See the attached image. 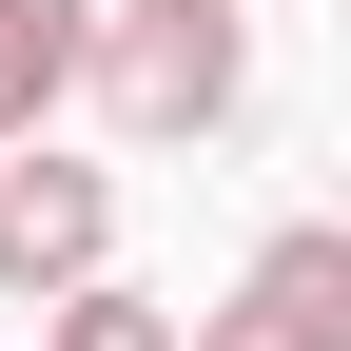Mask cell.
<instances>
[{"label":"cell","instance_id":"obj_1","mask_svg":"<svg viewBox=\"0 0 351 351\" xmlns=\"http://www.w3.org/2000/svg\"><path fill=\"white\" fill-rule=\"evenodd\" d=\"M78 98H98L137 156L234 137V98H254V0H98V59H78Z\"/></svg>","mask_w":351,"mask_h":351},{"label":"cell","instance_id":"obj_2","mask_svg":"<svg viewBox=\"0 0 351 351\" xmlns=\"http://www.w3.org/2000/svg\"><path fill=\"white\" fill-rule=\"evenodd\" d=\"M176 351H351V234L332 215L254 234V274L215 293V313H176Z\"/></svg>","mask_w":351,"mask_h":351},{"label":"cell","instance_id":"obj_3","mask_svg":"<svg viewBox=\"0 0 351 351\" xmlns=\"http://www.w3.org/2000/svg\"><path fill=\"white\" fill-rule=\"evenodd\" d=\"M78 274H117V176L98 156H39V137H0V293H78Z\"/></svg>","mask_w":351,"mask_h":351},{"label":"cell","instance_id":"obj_4","mask_svg":"<svg viewBox=\"0 0 351 351\" xmlns=\"http://www.w3.org/2000/svg\"><path fill=\"white\" fill-rule=\"evenodd\" d=\"M78 59H98V0H0V137H39L78 98Z\"/></svg>","mask_w":351,"mask_h":351},{"label":"cell","instance_id":"obj_5","mask_svg":"<svg viewBox=\"0 0 351 351\" xmlns=\"http://www.w3.org/2000/svg\"><path fill=\"white\" fill-rule=\"evenodd\" d=\"M39 351H176V293H137V274H78V293H39Z\"/></svg>","mask_w":351,"mask_h":351}]
</instances>
